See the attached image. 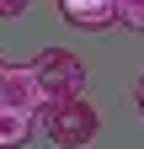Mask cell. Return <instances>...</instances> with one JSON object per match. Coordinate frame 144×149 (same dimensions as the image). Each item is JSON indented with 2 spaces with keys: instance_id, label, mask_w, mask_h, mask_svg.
Returning <instances> with one entry per match:
<instances>
[{
  "instance_id": "6da1fadb",
  "label": "cell",
  "mask_w": 144,
  "mask_h": 149,
  "mask_svg": "<svg viewBox=\"0 0 144 149\" xmlns=\"http://www.w3.org/2000/svg\"><path fill=\"white\" fill-rule=\"evenodd\" d=\"M27 69H32V80H38V101H43V112H53V107L85 96V64H80L69 48H43ZM43 112H38V117H43Z\"/></svg>"
},
{
  "instance_id": "7a4b0ae2",
  "label": "cell",
  "mask_w": 144,
  "mask_h": 149,
  "mask_svg": "<svg viewBox=\"0 0 144 149\" xmlns=\"http://www.w3.org/2000/svg\"><path fill=\"white\" fill-rule=\"evenodd\" d=\"M96 128H101V112L85 101V96L53 107V112H43V133L59 144V149H85V144L96 139Z\"/></svg>"
},
{
  "instance_id": "3957f363",
  "label": "cell",
  "mask_w": 144,
  "mask_h": 149,
  "mask_svg": "<svg viewBox=\"0 0 144 149\" xmlns=\"http://www.w3.org/2000/svg\"><path fill=\"white\" fill-rule=\"evenodd\" d=\"M59 16L69 27H85V32H107L117 27V0H64Z\"/></svg>"
},
{
  "instance_id": "277c9868",
  "label": "cell",
  "mask_w": 144,
  "mask_h": 149,
  "mask_svg": "<svg viewBox=\"0 0 144 149\" xmlns=\"http://www.w3.org/2000/svg\"><path fill=\"white\" fill-rule=\"evenodd\" d=\"M0 107L27 112V117H38V112H43V101H38V80H32V69H27V64H11L6 85H0Z\"/></svg>"
},
{
  "instance_id": "5b68a950",
  "label": "cell",
  "mask_w": 144,
  "mask_h": 149,
  "mask_svg": "<svg viewBox=\"0 0 144 149\" xmlns=\"http://www.w3.org/2000/svg\"><path fill=\"white\" fill-rule=\"evenodd\" d=\"M32 128H38V117H27V112H11L0 107V149H22L32 139Z\"/></svg>"
},
{
  "instance_id": "8992f818",
  "label": "cell",
  "mask_w": 144,
  "mask_h": 149,
  "mask_svg": "<svg viewBox=\"0 0 144 149\" xmlns=\"http://www.w3.org/2000/svg\"><path fill=\"white\" fill-rule=\"evenodd\" d=\"M117 22L128 32H144V0H117Z\"/></svg>"
},
{
  "instance_id": "52a82bcc",
  "label": "cell",
  "mask_w": 144,
  "mask_h": 149,
  "mask_svg": "<svg viewBox=\"0 0 144 149\" xmlns=\"http://www.w3.org/2000/svg\"><path fill=\"white\" fill-rule=\"evenodd\" d=\"M6 74H11V64H6V59H0V85H6Z\"/></svg>"
},
{
  "instance_id": "ba28073f",
  "label": "cell",
  "mask_w": 144,
  "mask_h": 149,
  "mask_svg": "<svg viewBox=\"0 0 144 149\" xmlns=\"http://www.w3.org/2000/svg\"><path fill=\"white\" fill-rule=\"evenodd\" d=\"M139 112H144V74H139Z\"/></svg>"
}]
</instances>
